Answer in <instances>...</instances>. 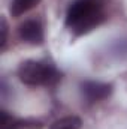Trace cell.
Segmentation results:
<instances>
[{"label": "cell", "mask_w": 127, "mask_h": 129, "mask_svg": "<svg viewBox=\"0 0 127 129\" xmlns=\"http://www.w3.org/2000/svg\"><path fill=\"white\" fill-rule=\"evenodd\" d=\"M106 2L108 0H72L66 11V29L76 36L93 32L106 20Z\"/></svg>", "instance_id": "6da1fadb"}, {"label": "cell", "mask_w": 127, "mask_h": 129, "mask_svg": "<svg viewBox=\"0 0 127 129\" xmlns=\"http://www.w3.org/2000/svg\"><path fill=\"white\" fill-rule=\"evenodd\" d=\"M18 78L26 86H55L61 72L48 60H26L18 68Z\"/></svg>", "instance_id": "7a4b0ae2"}, {"label": "cell", "mask_w": 127, "mask_h": 129, "mask_svg": "<svg viewBox=\"0 0 127 129\" xmlns=\"http://www.w3.org/2000/svg\"><path fill=\"white\" fill-rule=\"evenodd\" d=\"M81 96L87 104H96L112 95V84L100 83V81H84L79 86Z\"/></svg>", "instance_id": "3957f363"}, {"label": "cell", "mask_w": 127, "mask_h": 129, "mask_svg": "<svg viewBox=\"0 0 127 129\" xmlns=\"http://www.w3.org/2000/svg\"><path fill=\"white\" fill-rule=\"evenodd\" d=\"M18 35L21 41L30 45H40L45 39L43 27L37 20H26L24 23H21L18 27Z\"/></svg>", "instance_id": "277c9868"}, {"label": "cell", "mask_w": 127, "mask_h": 129, "mask_svg": "<svg viewBox=\"0 0 127 129\" xmlns=\"http://www.w3.org/2000/svg\"><path fill=\"white\" fill-rule=\"evenodd\" d=\"M2 129H42V123L29 119H15L2 111Z\"/></svg>", "instance_id": "5b68a950"}, {"label": "cell", "mask_w": 127, "mask_h": 129, "mask_svg": "<svg viewBox=\"0 0 127 129\" xmlns=\"http://www.w3.org/2000/svg\"><path fill=\"white\" fill-rule=\"evenodd\" d=\"M39 3H40V0H12L11 6H9L11 15L14 18H18V17L24 15L26 12H29L30 9L36 8Z\"/></svg>", "instance_id": "8992f818"}, {"label": "cell", "mask_w": 127, "mask_h": 129, "mask_svg": "<svg viewBox=\"0 0 127 129\" xmlns=\"http://www.w3.org/2000/svg\"><path fill=\"white\" fill-rule=\"evenodd\" d=\"M82 120L78 116H66L51 123L49 129H81Z\"/></svg>", "instance_id": "52a82bcc"}, {"label": "cell", "mask_w": 127, "mask_h": 129, "mask_svg": "<svg viewBox=\"0 0 127 129\" xmlns=\"http://www.w3.org/2000/svg\"><path fill=\"white\" fill-rule=\"evenodd\" d=\"M111 53L117 57H127V38H121L112 42Z\"/></svg>", "instance_id": "ba28073f"}, {"label": "cell", "mask_w": 127, "mask_h": 129, "mask_svg": "<svg viewBox=\"0 0 127 129\" xmlns=\"http://www.w3.org/2000/svg\"><path fill=\"white\" fill-rule=\"evenodd\" d=\"M2 39H0V50L3 51L6 48V44H8V23H6V18L3 17L2 18Z\"/></svg>", "instance_id": "9c48e42d"}]
</instances>
